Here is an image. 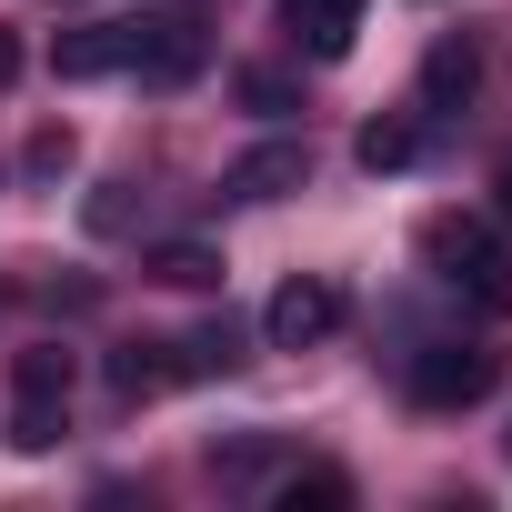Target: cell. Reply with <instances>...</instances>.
Returning <instances> with one entry per match:
<instances>
[{
  "label": "cell",
  "mask_w": 512,
  "mask_h": 512,
  "mask_svg": "<svg viewBox=\"0 0 512 512\" xmlns=\"http://www.w3.org/2000/svg\"><path fill=\"white\" fill-rule=\"evenodd\" d=\"M422 262L452 282V292H472V302H512V251H502V231L492 221H472V211H432L422 221Z\"/></svg>",
  "instance_id": "1"
},
{
  "label": "cell",
  "mask_w": 512,
  "mask_h": 512,
  "mask_svg": "<svg viewBox=\"0 0 512 512\" xmlns=\"http://www.w3.org/2000/svg\"><path fill=\"white\" fill-rule=\"evenodd\" d=\"M492 382H502L492 342H432V352H412V402L422 412H472Z\"/></svg>",
  "instance_id": "2"
},
{
  "label": "cell",
  "mask_w": 512,
  "mask_h": 512,
  "mask_svg": "<svg viewBox=\"0 0 512 512\" xmlns=\"http://www.w3.org/2000/svg\"><path fill=\"white\" fill-rule=\"evenodd\" d=\"M322 332H342V292H332L322 272H292V282L262 302V342H272V352H312Z\"/></svg>",
  "instance_id": "3"
},
{
  "label": "cell",
  "mask_w": 512,
  "mask_h": 512,
  "mask_svg": "<svg viewBox=\"0 0 512 512\" xmlns=\"http://www.w3.org/2000/svg\"><path fill=\"white\" fill-rule=\"evenodd\" d=\"M131 71H141L151 91H181V81L201 71V21H181V11L141 21V31H131Z\"/></svg>",
  "instance_id": "4"
},
{
  "label": "cell",
  "mask_w": 512,
  "mask_h": 512,
  "mask_svg": "<svg viewBox=\"0 0 512 512\" xmlns=\"http://www.w3.org/2000/svg\"><path fill=\"white\" fill-rule=\"evenodd\" d=\"M131 31L141 21H81V31L51 41V71L61 81H111V71H131Z\"/></svg>",
  "instance_id": "5"
},
{
  "label": "cell",
  "mask_w": 512,
  "mask_h": 512,
  "mask_svg": "<svg viewBox=\"0 0 512 512\" xmlns=\"http://www.w3.org/2000/svg\"><path fill=\"white\" fill-rule=\"evenodd\" d=\"M302 181H312V151H302V141H262V151H241V161L221 171L231 201H282V191H302Z\"/></svg>",
  "instance_id": "6"
},
{
  "label": "cell",
  "mask_w": 512,
  "mask_h": 512,
  "mask_svg": "<svg viewBox=\"0 0 512 512\" xmlns=\"http://www.w3.org/2000/svg\"><path fill=\"white\" fill-rule=\"evenodd\" d=\"M282 31L312 51V61H342L362 41V0H282Z\"/></svg>",
  "instance_id": "7"
},
{
  "label": "cell",
  "mask_w": 512,
  "mask_h": 512,
  "mask_svg": "<svg viewBox=\"0 0 512 512\" xmlns=\"http://www.w3.org/2000/svg\"><path fill=\"white\" fill-rule=\"evenodd\" d=\"M472 91H482V51H472V41H442V51L422 61V111H462Z\"/></svg>",
  "instance_id": "8"
},
{
  "label": "cell",
  "mask_w": 512,
  "mask_h": 512,
  "mask_svg": "<svg viewBox=\"0 0 512 512\" xmlns=\"http://www.w3.org/2000/svg\"><path fill=\"white\" fill-rule=\"evenodd\" d=\"M352 161H362V171H412V161H422V121H402V111H382V121H362V141H352Z\"/></svg>",
  "instance_id": "9"
},
{
  "label": "cell",
  "mask_w": 512,
  "mask_h": 512,
  "mask_svg": "<svg viewBox=\"0 0 512 512\" xmlns=\"http://www.w3.org/2000/svg\"><path fill=\"white\" fill-rule=\"evenodd\" d=\"M11 402H71V352H61V342L11 352Z\"/></svg>",
  "instance_id": "10"
},
{
  "label": "cell",
  "mask_w": 512,
  "mask_h": 512,
  "mask_svg": "<svg viewBox=\"0 0 512 512\" xmlns=\"http://www.w3.org/2000/svg\"><path fill=\"white\" fill-rule=\"evenodd\" d=\"M181 372H171V342H131V352H111V402H151V392H171Z\"/></svg>",
  "instance_id": "11"
},
{
  "label": "cell",
  "mask_w": 512,
  "mask_h": 512,
  "mask_svg": "<svg viewBox=\"0 0 512 512\" xmlns=\"http://www.w3.org/2000/svg\"><path fill=\"white\" fill-rule=\"evenodd\" d=\"M151 282H171V292H221V251H211V241H161V251H151Z\"/></svg>",
  "instance_id": "12"
},
{
  "label": "cell",
  "mask_w": 512,
  "mask_h": 512,
  "mask_svg": "<svg viewBox=\"0 0 512 512\" xmlns=\"http://www.w3.org/2000/svg\"><path fill=\"white\" fill-rule=\"evenodd\" d=\"M231 362H241V332H231V322H201L191 342H171V372H181V382H211V372H231Z\"/></svg>",
  "instance_id": "13"
},
{
  "label": "cell",
  "mask_w": 512,
  "mask_h": 512,
  "mask_svg": "<svg viewBox=\"0 0 512 512\" xmlns=\"http://www.w3.org/2000/svg\"><path fill=\"white\" fill-rule=\"evenodd\" d=\"M272 502H282V512H342V502H352V482H342V472H292Z\"/></svg>",
  "instance_id": "14"
},
{
  "label": "cell",
  "mask_w": 512,
  "mask_h": 512,
  "mask_svg": "<svg viewBox=\"0 0 512 512\" xmlns=\"http://www.w3.org/2000/svg\"><path fill=\"white\" fill-rule=\"evenodd\" d=\"M61 412H71V402H11V442H21V452H51V442H61Z\"/></svg>",
  "instance_id": "15"
},
{
  "label": "cell",
  "mask_w": 512,
  "mask_h": 512,
  "mask_svg": "<svg viewBox=\"0 0 512 512\" xmlns=\"http://www.w3.org/2000/svg\"><path fill=\"white\" fill-rule=\"evenodd\" d=\"M241 101H251V111H292V81H282V71H241Z\"/></svg>",
  "instance_id": "16"
},
{
  "label": "cell",
  "mask_w": 512,
  "mask_h": 512,
  "mask_svg": "<svg viewBox=\"0 0 512 512\" xmlns=\"http://www.w3.org/2000/svg\"><path fill=\"white\" fill-rule=\"evenodd\" d=\"M11 81H21V41H11V31H0V91H11Z\"/></svg>",
  "instance_id": "17"
},
{
  "label": "cell",
  "mask_w": 512,
  "mask_h": 512,
  "mask_svg": "<svg viewBox=\"0 0 512 512\" xmlns=\"http://www.w3.org/2000/svg\"><path fill=\"white\" fill-rule=\"evenodd\" d=\"M492 191H502V221H512V161H502V181H492Z\"/></svg>",
  "instance_id": "18"
}]
</instances>
